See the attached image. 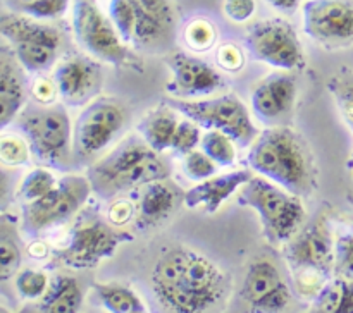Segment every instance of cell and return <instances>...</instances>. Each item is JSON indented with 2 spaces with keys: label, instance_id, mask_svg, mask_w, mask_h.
Returning <instances> with one entry per match:
<instances>
[{
  "label": "cell",
  "instance_id": "obj_7",
  "mask_svg": "<svg viewBox=\"0 0 353 313\" xmlns=\"http://www.w3.org/2000/svg\"><path fill=\"white\" fill-rule=\"evenodd\" d=\"M168 105L207 131H223L240 147H248L259 136L245 103L231 93L210 100L169 98Z\"/></svg>",
  "mask_w": 353,
  "mask_h": 313
},
{
  "label": "cell",
  "instance_id": "obj_44",
  "mask_svg": "<svg viewBox=\"0 0 353 313\" xmlns=\"http://www.w3.org/2000/svg\"><path fill=\"white\" fill-rule=\"evenodd\" d=\"M28 253H30L33 258H37V260H40V258L47 257L48 248L47 244L41 243V241H33V243L28 246Z\"/></svg>",
  "mask_w": 353,
  "mask_h": 313
},
{
  "label": "cell",
  "instance_id": "obj_18",
  "mask_svg": "<svg viewBox=\"0 0 353 313\" xmlns=\"http://www.w3.org/2000/svg\"><path fill=\"white\" fill-rule=\"evenodd\" d=\"M296 98L295 76L286 72H272L262 79L252 91V110L259 120L272 127L285 126L292 116Z\"/></svg>",
  "mask_w": 353,
  "mask_h": 313
},
{
  "label": "cell",
  "instance_id": "obj_45",
  "mask_svg": "<svg viewBox=\"0 0 353 313\" xmlns=\"http://www.w3.org/2000/svg\"><path fill=\"white\" fill-rule=\"evenodd\" d=\"M347 169L352 172V177H353V151H352V155L348 157V160H347Z\"/></svg>",
  "mask_w": 353,
  "mask_h": 313
},
{
  "label": "cell",
  "instance_id": "obj_42",
  "mask_svg": "<svg viewBox=\"0 0 353 313\" xmlns=\"http://www.w3.org/2000/svg\"><path fill=\"white\" fill-rule=\"evenodd\" d=\"M57 95H59V89L54 79L38 78L37 81L33 83V86H31V96H33L38 103H41V105H48V103H52Z\"/></svg>",
  "mask_w": 353,
  "mask_h": 313
},
{
  "label": "cell",
  "instance_id": "obj_46",
  "mask_svg": "<svg viewBox=\"0 0 353 313\" xmlns=\"http://www.w3.org/2000/svg\"><path fill=\"white\" fill-rule=\"evenodd\" d=\"M348 203H350V206L353 208V193H350V195H348Z\"/></svg>",
  "mask_w": 353,
  "mask_h": 313
},
{
  "label": "cell",
  "instance_id": "obj_35",
  "mask_svg": "<svg viewBox=\"0 0 353 313\" xmlns=\"http://www.w3.org/2000/svg\"><path fill=\"white\" fill-rule=\"evenodd\" d=\"M21 265V251L14 239L7 234L6 226L2 227V239H0V277L2 281H9L17 272Z\"/></svg>",
  "mask_w": 353,
  "mask_h": 313
},
{
  "label": "cell",
  "instance_id": "obj_31",
  "mask_svg": "<svg viewBox=\"0 0 353 313\" xmlns=\"http://www.w3.org/2000/svg\"><path fill=\"white\" fill-rule=\"evenodd\" d=\"M109 17L116 26L124 43L133 45L134 36V10L130 0H110Z\"/></svg>",
  "mask_w": 353,
  "mask_h": 313
},
{
  "label": "cell",
  "instance_id": "obj_6",
  "mask_svg": "<svg viewBox=\"0 0 353 313\" xmlns=\"http://www.w3.org/2000/svg\"><path fill=\"white\" fill-rule=\"evenodd\" d=\"M0 33L28 72L48 71L55 64L62 36L57 28L26 14H2Z\"/></svg>",
  "mask_w": 353,
  "mask_h": 313
},
{
  "label": "cell",
  "instance_id": "obj_28",
  "mask_svg": "<svg viewBox=\"0 0 353 313\" xmlns=\"http://www.w3.org/2000/svg\"><path fill=\"white\" fill-rule=\"evenodd\" d=\"M202 150L216 162L217 165L223 167H231L236 162V148H234V141L231 140L228 134L223 131L210 129L202 136Z\"/></svg>",
  "mask_w": 353,
  "mask_h": 313
},
{
  "label": "cell",
  "instance_id": "obj_5",
  "mask_svg": "<svg viewBox=\"0 0 353 313\" xmlns=\"http://www.w3.org/2000/svg\"><path fill=\"white\" fill-rule=\"evenodd\" d=\"M74 38L92 57L116 67H134L141 71L140 61L130 52L116 26L100 10L95 0H74L72 3Z\"/></svg>",
  "mask_w": 353,
  "mask_h": 313
},
{
  "label": "cell",
  "instance_id": "obj_22",
  "mask_svg": "<svg viewBox=\"0 0 353 313\" xmlns=\"http://www.w3.org/2000/svg\"><path fill=\"white\" fill-rule=\"evenodd\" d=\"M176 202H178V195L165 181H154L150 184H145L137 205V226L140 229L159 226L171 215Z\"/></svg>",
  "mask_w": 353,
  "mask_h": 313
},
{
  "label": "cell",
  "instance_id": "obj_29",
  "mask_svg": "<svg viewBox=\"0 0 353 313\" xmlns=\"http://www.w3.org/2000/svg\"><path fill=\"white\" fill-rule=\"evenodd\" d=\"M57 186L54 174L47 169H34L24 177V181L19 186V196L26 203L34 202L41 196L48 195L52 189Z\"/></svg>",
  "mask_w": 353,
  "mask_h": 313
},
{
  "label": "cell",
  "instance_id": "obj_25",
  "mask_svg": "<svg viewBox=\"0 0 353 313\" xmlns=\"http://www.w3.org/2000/svg\"><path fill=\"white\" fill-rule=\"evenodd\" d=\"M316 306L319 313H353V281L331 279L317 291Z\"/></svg>",
  "mask_w": 353,
  "mask_h": 313
},
{
  "label": "cell",
  "instance_id": "obj_12",
  "mask_svg": "<svg viewBox=\"0 0 353 313\" xmlns=\"http://www.w3.org/2000/svg\"><path fill=\"white\" fill-rule=\"evenodd\" d=\"M245 45L255 61L281 71H295L303 65V50L296 31L288 21L279 17L252 24Z\"/></svg>",
  "mask_w": 353,
  "mask_h": 313
},
{
  "label": "cell",
  "instance_id": "obj_36",
  "mask_svg": "<svg viewBox=\"0 0 353 313\" xmlns=\"http://www.w3.org/2000/svg\"><path fill=\"white\" fill-rule=\"evenodd\" d=\"M202 141V136H200L199 124L193 122V120L185 119L179 122L178 129H176L174 140H172L171 150H174L178 155H188L190 151L196 150V147Z\"/></svg>",
  "mask_w": 353,
  "mask_h": 313
},
{
  "label": "cell",
  "instance_id": "obj_30",
  "mask_svg": "<svg viewBox=\"0 0 353 313\" xmlns=\"http://www.w3.org/2000/svg\"><path fill=\"white\" fill-rule=\"evenodd\" d=\"M216 40V28L209 19H193L185 30V41L193 52L210 50Z\"/></svg>",
  "mask_w": 353,
  "mask_h": 313
},
{
  "label": "cell",
  "instance_id": "obj_11",
  "mask_svg": "<svg viewBox=\"0 0 353 313\" xmlns=\"http://www.w3.org/2000/svg\"><path fill=\"white\" fill-rule=\"evenodd\" d=\"M126 124V110L114 98H97L79 114L72 129V151L78 158L95 157L117 138Z\"/></svg>",
  "mask_w": 353,
  "mask_h": 313
},
{
  "label": "cell",
  "instance_id": "obj_32",
  "mask_svg": "<svg viewBox=\"0 0 353 313\" xmlns=\"http://www.w3.org/2000/svg\"><path fill=\"white\" fill-rule=\"evenodd\" d=\"M69 0H17V7L34 19H55L68 10Z\"/></svg>",
  "mask_w": 353,
  "mask_h": 313
},
{
  "label": "cell",
  "instance_id": "obj_4",
  "mask_svg": "<svg viewBox=\"0 0 353 313\" xmlns=\"http://www.w3.org/2000/svg\"><path fill=\"white\" fill-rule=\"evenodd\" d=\"M238 205L257 212L265 237L272 244L292 241L305 220V208L300 196L262 175H254L240 189Z\"/></svg>",
  "mask_w": 353,
  "mask_h": 313
},
{
  "label": "cell",
  "instance_id": "obj_16",
  "mask_svg": "<svg viewBox=\"0 0 353 313\" xmlns=\"http://www.w3.org/2000/svg\"><path fill=\"white\" fill-rule=\"evenodd\" d=\"M334 251L336 244H333L327 219L321 215L290 243L286 257L295 268L326 277L334 267Z\"/></svg>",
  "mask_w": 353,
  "mask_h": 313
},
{
  "label": "cell",
  "instance_id": "obj_15",
  "mask_svg": "<svg viewBox=\"0 0 353 313\" xmlns=\"http://www.w3.org/2000/svg\"><path fill=\"white\" fill-rule=\"evenodd\" d=\"M54 81L59 96L65 105H85L99 95L102 86V69L93 58L72 54L55 65Z\"/></svg>",
  "mask_w": 353,
  "mask_h": 313
},
{
  "label": "cell",
  "instance_id": "obj_39",
  "mask_svg": "<svg viewBox=\"0 0 353 313\" xmlns=\"http://www.w3.org/2000/svg\"><path fill=\"white\" fill-rule=\"evenodd\" d=\"M216 61L223 71L238 72L245 65V54L238 45L223 43L216 52Z\"/></svg>",
  "mask_w": 353,
  "mask_h": 313
},
{
  "label": "cell",
  "instance_id": "obj_26",
  "mask_svg": "<svg viewBox=\"0 0 353 313\" xmlns=\"http://www.w3.org/2000/svg\"><path fill=\"white\" fill-rule=\"evenodd\" d=\"M95 291L110 313H145L141 299L126 285L95 284Z\"/></svg>",
  "mask_w": 353,
  "mask_h": 313
},
{
  "label": "cell",
  "instance_id": "obj_2",
  "mask_svg": "<svg viewBox=\"0 0 353 313\" xmlns=\"http://www.w3.org/2000/svg\"><path fill=\"white\" fill-rule=\"evenodd\" d=\"M252 171L296 196L316 186L314 165L302 138L286 126L264 129L250 144L247 157Z\"/></svg>",
  "mask_w": 353,
  "mask_h": 313
},
{
  "label": "cell",
  "instance_id": "obj_34",
  "mask_svg": "<svg viewBox=\"0 0 353 313\" xmlns=\"http://www.w3.org/2000/svg\"><path fill=\"white\" fill-rule=\"evenodd\" d=\"M30 144L26 140L14 134H7L0 140V160L3 165L9 167H19V165L28 164L30 160Z\"/></svg>",
  "mask_w": 353,
  "mask_h": 313
},
{
  "label": "cell",
  "instance_id": "obj_23",
  "mask_svg": "<svg viewBox=\"0 0 353 313\" xmlns=\"http://www.w3.org/2000/svg\"><path fill=\"white\" fill-rule=\"evenodd\" d=\"M179 122L178 114L171 105L157 107L155 110L148 112L138 124V133L141 134L145 143L155 150L157 153L169 150L172 147L176 129Z\"/></svg>",
  "mask_w": 353,
  "mask_h": 313
},
{
  "label": "cell",
  "instance_id": "obj_40",
  "mask_svg": "<svg viewBox=\"0 0 353 313\" xmlns=\"http://www.w3.org/2000/svg\"><path fill=\"white\" fill-rule=\"evenodd\" d=\"M224 14L233 23H247L255 14V0H224Z\"/></svg>",
  "mask_w": 353,
  "mask_h": 313
},
{
  "label": "cell",
  "instance_id": "obj_27",
  "mask_svg": "<svg viewBox=\"0 0 353 313\" xmlns=\"http://www.w3.org/2000/svg\"><path fill=\"white\" fill-rule=\"evenodd\" d=\"M327 89L336 102L338 110L345 122L353 129V71L341 69L327 83Z\"/></svg>",
  "mask_w": 353,
  "mask_h": 313
},
{
  "label": "cell",
  "instance_id": "obj_9",
  "mask_svg": "<svg viewBox=\"0 0 353 313\" xmlns=\"http://www.w3.org/2000/svg\"><path fill=\"white\" fill-rule=\"evenodd\" d=\"M133 236L126 230H116L110 224L103 222L97 215H79L78 222L71 229L69 241L62 250H57L55 260L64 267L92 268L97 263L116 253L117 246Z\"/></svg>",
  "mask_w": 353,
  "mask_h": 313
},
{
  "label": "cell",
  "instance_id": "obj_13",
  "mask_svg": "<svg viewBox=\"0 0 353 313\" xmlns=\"http://www.w3.org/2000/svg\"><path fill=\"white\" fill-rule=\"evenodd\" d=\"M303 31L324 47L353 41V0H309L303 3Z\"/></svg>",
  "mask_w": 353,
  "mask_h": 313
},
{
  "label": "cell",
  "instance_id": "obj_21",
  "mask_svg": "<svg viewBox=\"0 0 353 313\" xmlns=\"http://www.w3.org/2000/svg\"><path fill=\"white\" fill-rule=\"evenodd\" d=\"M26 100L23 67L7 47L0 52V127H7Z\"/></svg>",
  "mask_w": 353,
  "mask_h": 313
},
{
  "label": "cell",
  "instance_id": "obj_37",
  "mask_svg": "<svg viewBox=\"0 0 353 313\" xmlns=\"http://www.w3.org/2000/svg\"><path fill=\"white\" fill-rule=\"evenodd\" d=\"M16 289L28 299H37L48 291V279L43 272L23 270L16 277Z\"/></svg>",
  "mask_w": 353,
  "mask_h": 313
},
{
  "label": "cell",
  "instance_id": "obj_38",
  "mask_svg": "<svg viewBox=\"0 0 353 313\" xmlns=\"http://www.w3.org/2000/svg\"><path fill=\"white\" fill-rule=\"evenodd\" d=\"M334 268L340 277L353 281V233L341 234L336 239Z\"/></svg>",
  "mask_w": 353,
  "mask_h": 313
},
{
  "label": "cell",
  "instance_id": "obj_10",
  "mask_svg": "<svg viewBox=\"0 0 353 313\" xmlns=\"http://www.w3.org/2000/svg\"><path fill=\"white\" fill-rule=\"evenodd\" d=\"M92 181L83 175H65L48 195L26 203L23 208V227L37 234L69 222L81 210L92 193Z\"/></svg>",
  "mask_w": 353,
  "mask_h": 313
},
{
  "label": "cell",
  "instance_id": "obj_1",
  "mask_svg": "<svg viewBox=\"0 0 353 313\" xmlns=\"http://www.w3.org/2000/svg\"><path fill=\"white\" fill-rule=\"evenodd\" d=\"M150 281L159 301L172 313H205L226 291L223 270L207 257L183 246L161 255Z\"/></svg>",
  "mask_w": 353,
  "mask_h": 313
},
{
  "label": "cell",
  "instance_id": "obj_17",
  "mask_svg": "<svg viewBox=\"0 0 353 313\" xmlns=\"http://www.w3.org/2000/svg\"><path fill=\"white\" fill-rule=\"evenodd\" d=\"M241 298L250 305L252 313H281L292 294L278 268L271 261L257 260L248 267Z\"/></svg>",
  "mask_w": 353,
  "mask_h": 313
},
{
  "label": "cell",
  "instance_id": "obj_20",
  "mask_svg": "<svg viewBox=\"0 0 353 313\" xmlns=\"http://www.w3.org/2000/svg\"><path fill=\"white\" fill-rule=\"evenodd\" d=\"M252 177H254L252 169H240V171L228 172L223 175H214L190 188L183 195V203L188 208L203 206L205 212L216 213L221 205L230 199L234 193L240 191Z\"/></svg>",
  "mask_w": 353,
  "mask_h": 313
},
{
  "label": "cell",
  "instance_id": "obj_43",
  "mask_svg": "<svg viewBox=\"0 0 353 313\" xmlns=\"http://www.w3.org/2000/svg\"><path fill=\"white\" fill-rule=\"evenodd\" d=\"M271 7H274L276 10L283 14H293L299 6L302 3V0H265Z\"/></svg>",
  "mask_w": 353,
  "mask_h": 313
},
{
  "label": "cell",
  "instance_id": "obj_14",
  "mask_svg": "<svg viewBox=\"0 0 353 313\" xmlns=\"http://www.w3.org/2000/svg\"><path fill=\"white\" fill-rule=\"evenodd\" d=\"M165 64L172 74L165 83V93L172 98L190 100L207 96L224 86L223 76L212 65L186 52H174L165 57Z\"/></svg>",
  "mask_w": 353,
  "mask_h": 313
},
{
  "label": "cell",
  "instance_id": "obj_33",
  "mask_svg": "<svg viewBox=\"0 0 353 313\" xmlns=\"http://www.w3.org/2000/svg\"><path fill=\"white\" fill-rule=\"evenodd\" d=\"M216 162L203 150H193L183 158V171H185L186 177L196 182H202L214 177V174H216Z\"/></svg>",
  "mask_w": 353,
  "mask_h": 313
},
{
  "label": "cell",
  "instance_id": "obj_24",
  "mask_svg": "<svg viewBox=\"0 0 353 313\" xmlns=\"http://www.w3.org/2000/svg\"><path fill=\"white\" fill-rule=\"evenodd\" d=\"M83 294L78 282L72 277H57L43 298L47 313H78Z\"/></svg>",
  "mask_w": 353,
  "mask_h": 313
},
{
  "label": "cell",
  "instance_id": "obj_19",
  "mask_svg": "<svg viewBox=\"0 0 353 313\" xmlns=\"http://www.w3.org/2000/svg\"><path fill=\"white\" fill-rule=\"evenodd\" d=\"M134 10L137 47H152L164 41L174 28V10L169 0H130Z\"/></svg>",
  "mask_w": 353,
  "mask_h": 313
},
{
  "label": "cell",
  "instance_id": "obj_3",
  "mask_svg": "<svg viewBox=\"0 0 353 313\" xmlns=\"http://www.w3.org/2000/svg\"><path fill=\"white\" fill-rule=\"evenodd\" d=\"M171 175L168 164L145 141L128 138L90 171L93 188L102 195L165 181Z\"/></svg>",
  "mask_w": 353,
  "mask_h": 313
},
{
  "label": "cell",
  "instance_id": "obj_41",
  "mask_svg": "<svg viewBox=\"0 0 353 313\" xmlns=\"http://www.w3.org/2000/svg\"><path fill=\"white\" fill-rule=\"evenodd\" d=\"M137 212V206H134L130 199L119 198L116 199V202H112V205L109 206V222L117 227L124 226V224H128L133 219Z\"/></svg>",
  "mask_w": 353,
  "mask_h": 313
},
{
  "label": "cell",
  "instance_id": "obj_8",
  "mask_svg": "<svg viewBox=\"0 0 353 313\" xmlns=\"http://www.w3.org/2000/svg\"><path fill=\"white\" fill-rule=\"evenodd\" d=\"M19 129L38 160L64 171L72 147L71 120L64 107L24 110L19 117Z\"/></svg>",
  "mask_w": 353,
  "mask_h": 313
}]
</instances>
